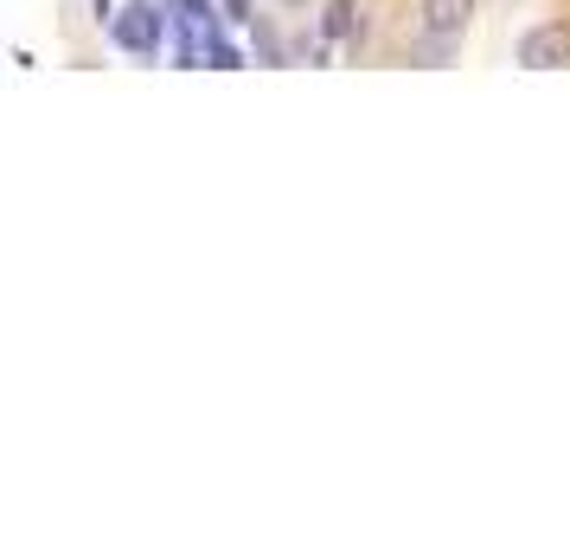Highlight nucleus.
<instances>
[{
    "label": "nucleus",
    "instance_id": "obj_4",
    "mask_svg": "<svg viewBox=\"0 0 570 551\" xmlns=\"http://www.w3.org/2000/svg\"><path fill=\"white\" fill-rule=\"evenodd\" d=\"M321 32H327V39H353V32H360V7H353V0H327Z\"/></svg>",
    "mask_w": 570,
    "mask_h": 551
},
{
    "label": "nucleus",
    "instance_id": "obj_1",
    "mask_svg": "<svg viewBox=\"0 0 570 551\" xmlns=\"http://www.w3.org/2000/svg\"><path fill=\"white\" fill-rule=\"evenodd\" d=\"M109 39H116L122 52H135V58H160V46H167V7H155V0L122 7V13L109 20Z\"/></svg>",
    "mask_w": 570,
    "mask_h": 551
},
{
    "label": "nucleus",
    "instance_id": "obj_2",
    "mask_svg": "<svg viewBox=\"0 0 570 551\" xmlns=\"http://www.w3.org/2000/svg\"><path fill=\"white\" fill-rule=\"evenodd\" d=\"M513 58L525 65V71H570V27L564 20H539V27H525Z\"/></svg>",
    "mask_w": 570,
    "mask_h": 551
},
{
    "label": "nucleus",
    "instance_id": "obj_8",
    "mask_svg": "<svg viewBox=\"0 0 570 551\" xmlns=\"http://www.w3.org/2000/svg\"><path fill=\"white\" fill-rule=\"evenodd\" d=\"M90 13H97V20H116V0H90Z\"/></svg>",
    "mask_w": 570,
    "mask_h": 551
},
{
    "label": "nucleus",
    "instance_id": "obj_3",
    "mask_svg": "<svg viewBox=\"0 0 570 551\" xmlns=\"http://www.w3.org/2000/svg\"><path fill=\"white\" fill-rule=\"evenodd\" d=\"M474 20V0H416V32H436V39H462Z\"/></svg>",
    "mask_w": 570,
    "mask_h": 551
},
{
    "label": "nucleus",
    "instance_id": "obj_7",
    "mask_svg": "<svg viewBox=\"0 0 570 551\" xmlns=\"http://www.w3.org/2000/svg\"><path fill=\"white\" fill-rule=\"evenodd\" d=\"M174 7H180L186 20H212V0H174Z\"/></svg>",
    "mask_w": 570,
    "mask_h": 551
},
{
    "label": "nucleus",
    "instance_id": "obj_9",
    "mask_svg": "<svg viewBox=\"0 0 570 551\" xmlns=\"http://www.w3.org/2000/svg\"><path fill=\"white\" fill-rule=\"evenodd\" d=\"M288 7H308V0H288Z\"/></svg>",
    "mask_w": 570,
    "mask_h": 551
},
{
    "label": "nucleus",
    "instance_id": "obj_5",
    "mask_svg": "<svg viewBox=\"0 0 570 551\" xmlns=\"http://www.w3.org/2000/svg\"><path fill=\"white\" fill-rule=\"evenodd\" d=\"M206 58H212V71H237V65H244V52H237L232 39H218V27H212V39H206Z\"/></svg>",
    "mask_w": 570,
    "mask_h": 551
},
{
    "label": "nucleus",
    "instance_id": "obj_6",
    "mask_svg": "<svg viewBox=\"0 0 570 551\" xmlns=\"http://www.w3.org/2000/svg\"><path fill=\"white\" fill-rule=\"evenodd\" d=\"M225 7V20H237V27H257V13H250V0H218Z\"/></svg>",
    "mask_w": 570,
    "mask_h": 551
}]
</instances>
